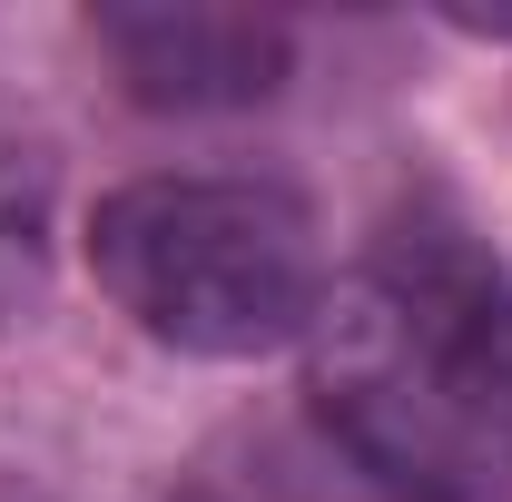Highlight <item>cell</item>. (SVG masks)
Wrapping results in <instances>:
<instances>
[{
  "label": "cell",
  "mask_w": 512,
  "mask_h": 502,
  "mask_svg": "<svg viewBox=\"0 0 512 502\" xmlns=\"http://www.w3.org/2000/svg\"><path fill=\"white\" fill-rule=\"evenodd\" d=\"M306 414L404 502H503L512 276L434 207L394 217L316 306Z\"/></svg>",
  "instance_id": "obj_1"
},
{
  "label": "cell",
  "mask_w": 512,
  "mask_h": 502,
  "mask_svg": "<svg viewBox=\"0 0 512 502\" xmlns=\"http://www.w3.org/2000/svg\"><path fill=\"white\" fill-rule=\"evenodd\" d=\"M99 296L168 355L247 365L306 345L325 306V237L276 178H128L89 207Z\"/></svg>",
  "instance_id": "obj_2"
},
{
  "label": "cell",
  "mask_w": 512,
  "mask_h": 502,
  "mask_svg": "<svg viewBox=\"0 0 512 502\" xmlns=\"http://www.w3.org/2000/svg\"><path fill=\"white\" fill-rule=\"evenodd\" d=\"M99 50L119 60V89L138 109H256L286 89V20H256V10H188V0H138V10H99L89 20Z\"/></svg>",
  "instance_id": "obj_3"
},
{
  "label": "cell",
  "mask_w": 512,
  "mask_h": 502,
  "mask_svg": "<svg viewBox=\"0 0 512 502\" xmlns=\"http://www.w3.org/2000/svg\"><path fill=\"white\" fill-rule=\"evenodd\" d=\"M168 502H404V493L365 453H345L316 414H256V424H227L217 443H197Z\"/></svg>",
  "instance_id": "obj_4"
},
{
  "label": "cell",
  "mask_w": 512,
  "mask_h": 502,
  "mask_svg": "<svg viewBox=\"0 0 512 502\" xmlns=\"http://www.w3.org/2000/svg\"><path fill=\"white\" fill-rule=\"evenodd\" d=\"M40 256H50V168L0 119V315L40 286Z\"/></svg>",
  "instance_id": "obj_5"
}]
</instances>
